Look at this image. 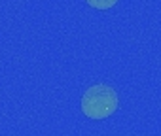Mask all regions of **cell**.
I'll return each mask as SVG.
<instances>
[{"label": "cell", "mask_w": 161, "mask_h": 136, "mask_svg": "<svg viewBox=\"0 0 161 136\" xmlns=\"http://www.w3.org/2000/svg\"><path fill=\"white\" fill-rule=\"evenodd\" d=\"M118 110V93L106 83L89 87L82 97V112L89 119H106Z\"/></svg>", "instance_id": "obj_1"}, {"label": "cell", "mask_w": 161, "mask_h": 136, "mask_svg": "<svg viewBox=\"0 0 161 136\" xmlns=\"http://www.w3.org/2000/svg\"><path fill=\"white\" fill-rule=\"evenodd\" d=\"M86 2L91 8H97V10H110L118 4V0H86Z\"/></svg>", "instance_id": "obj_2"}]
</instances>
